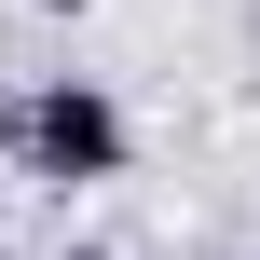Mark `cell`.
I'll use <instances>...</instances> for the list:
<instances>
[{"instance_id":"1","label":"cell","mask_w":260,"mask_h":260,"mask_svg":"<svg viewBox=\"0 0 260 260\" xmlns=\"http://www.w3.org/2000/svg\"><path fill=\"white\" fill-rule=\"evenodd\" d=\"M0 151L27 165V178H55V192H96V178H123V151H137V123H123V96L110 82H27L14 110H0Z\"/></svg>"},{"instance_id":"2","label":"cell","mask_w":260,"mask_h":260,"mask_svg":"<svg viewBox=\"0 0 260 260\" xmlns=\"http://www.w3.org/2000/svg\"><path fill=\"white\" fill-rule=\"evenodd\" d=\"M41 14H96V0H41Z\"/></svg>"},{"instance_id":"3","label":"cell","mask_w":260,"mask_h":260,"mask_svg":"<svg viewBox=\"0 0 260 260\" xmlns=\"http://www.w3.org/2000/svg\"><path fill=\"white\" fill-rule=\"evenodd\" d=\"M55 260H110V247H55Z\"/></svg>"},{"instance_id":"4","label":"cell","mask_w":260,"mask_h":260,"mask_svg":"<svg viewBox=\"0 0 260 260\" xmlns=\"http://www.w3.org/2000/svg\"><path fill=\"white\" fill-rule=\"evenodd\" d=\"M233 260H260V247H233Z\"/></svg>"}]
</instances>
